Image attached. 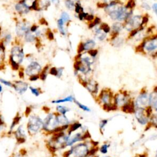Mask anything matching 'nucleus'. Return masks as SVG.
I'll use <instances>...</instances> for the list:
<instances>
[{
	"instance_id": "1a4fd4ad",
	"label": "nucleus",
	"mask_w": 157,
	"mask_h": 157,
	"mask_svg": "<svg viewBox=\"0 0 157 157\" xmlns=\"http://www.w3.org/2000/svg\"><path fill=\"white\" fill-rule=\"evenodd\" d=\"M90 139H91V135L90 134L89 131L86 129V126H82V128L79 131H77L69 135L68 139L66 142V149L76 144L86 141Z\"/></svg>"
},
{
	"instance_id": "423d86ee",
	"label": "nucleus",
	"mask_w": 157,
	"mask_h": 157,
	"mask_svg": "<svg viewBox=\"0 0 157 157\" xmlns=\"http://www.w3.org/2000/svg\"><path fill=\"white\" fill-rule=\"evenodd\" d=\"M26 128L29 136L37 135L43 131V118L38 114L31 113L28 116Z\"/></svg>"
},
{
	"instance_id": "4be33fe9",
	"label": "nucleus",
	"mask_w": 157,
	"mask_h": 157,
	"mask_svg": "<svg viewBox=\"0 0 157 157\" xmlns=\"http://www.w3.org/2000/svg\"><path fill=\"white\" fill-rule=\"evenodd\" d=\"M75 99L76 98L73 95H70L65 96L64 98H63L52 100L51 102H52V104H56V105L64 104V103H71V102H74Z\"/></svg>"
},
{
	"instance_id": "473e14b6",
	"label": "nucleus",
	"mask_w": 157,
	"mask_h": 157,
	"mask_svg": "<svg viewBox=\"0 0 157 157\" xmlns=\"http://www.w3.org/2000/svg\"><path fill=\"white\" fill-rule=\"evenodd\" d=\"M108 122H109V119H107V118L102 119V120H101L100 121V123H99V129H100V132H101V133L102 135H103L104 129L106 128V126H107Z\"/></svg>"
},
{
	"instance_id": "2eb2a0df",
	"label": "nucleus",
	"mask_w": 157,
	"mask_h": 157,
	"mask_svg": "<svg viewBox=\"0 0 157 157\" xmlns=\"http://www.w3.org/2000/svg\"><path fill=\"white\" fill-rule=\"evenodd\" d=\"M41 64L37 61L32 60L27 65L26 67L23 69L24 74L25 77L28 78L30 76L34 75H38L41 73V72L43 69Z\"/></svg>"
},
{
	"instance_id": "0eeeda50",
	"label": "nucleus",
	"mask_w": 157,
	"mask_h": 157,
	"mask_svg": "<svg viewBox=\"0 0 157 157\" xmlns=\"http://www.w3.org/2000/svg\"><path fill=\"white\" fill-rule=\"evenodd\" d=\"M25 60V53L23 48L19 46H14L11 49L9 57V64L12 69L19 71L21 68L20 66Z\"/></svg>"
},
{
	"instance_id": "39448f33",
	"label": "nucleus",
	"mask_w": 157,
	"mask_h": 157,
	"mask_svg": "<svg viewBox=\"0 0 157 157\" xmlns=\"http://www.w3.org/2000/svg\"><path fill=\"white\" fill-rule=\"evenodd\" d=\"M60 131H63L60 126L58 114L55 111L47 112L43 118V133L46 136H50Z\"/></svg>"
},
{
	"instance_id": "5701e85b",
	"label": "nucleus",
	"mask_w": 157,
	"mask_h": 157,
	"mask_svg": "<svg viewBox=\"0 0 157 157\" xmlns=\"http://www.w3.org/2000/svg\"><path fill=\"white\" fill-rule=\"evenodd\" d=\"M15 9L20 14H27L30 10V7L23 1L19 2L15 5Z\"/></svg>"
},
{
	"instance_id": "9b49d317",
	"label": "nucleus",
	"mask_w": 157,
	"mask_h": 157,
	"mask_svg": "<svg viewBox=\"0 0 157 157\" xmlns=\"http://www.w3.org/2000/svg\"><path fill=\"white\" fill-rule=\"evenodd\" d=\"M133 114L139 124L142 126H147L149 123L150 118L153 114V109L151 107L147 109L136 108Z\"/></svg>"
},
{
	"instance_id": "72a5a7b5",
	"label": "nucleus",
	"mask_w": 157,
	"mask_h": 157,
	"mask_svg": "<svg viewBox=\"0 0 157 157\" xmlns=\"http://www.w3.org/2000/svg\"><path fill=\"white\" fill-rule=\"evenodd\" d=\"M36 36L33 34L30 30L25 35V39L27 42H28V43H33L34 41H36Z\"/></svg>"
},
{
	"instance_id": "aec40b11",
	"label": "nucleus",
	"mask_w": 157,
	"mask_h": 157,
	"mask_svg": "<svg viewBox=\"0 0 157 157\" xmlns=\"http://www.w3.org/2000/svg\"><path fill=\"white\" fill-rule=\"evenodd\" d=\"M29 27L28 23L25 22H19L16 25V33L19 36H25V34L29 31Z\"/></svg>"
},
{
	"instance_id": "f257e3e1",
	"label": "nucleus",
	"mask_w": 157,
	"mask_h": 157,
	"mask_svg": "<svg viewBox=\"0 0 157 157\" xmlns=\"http://www.w3.org/2000/svg\"><path fill=\"white\" fill-rule=\"evenodd\" d=\"M104 11L111 19L116 22H125L133 14V9L123 5L119 0H113L107 4Z\"/></svg>"
},
{
	"instance_id": "7ed1b4c3",
	"label": "nucleus",
	"mask_w": 157,
	"mask_h": 157,
	"mask_svg": "<svg viewBox=\"0 0 157 157\" xmlns=\"http://www.w3.org/2000/svg\"><path fill=\"white\" fill-rule=\"evenodd\" d=\"M93 146H98V143L90 139L66 149L62 156L63 157H87Z\"/></svg>"
},
{
	"instance_id": "bb28decb",
	"label": "nucleus",
	"mask_w": 157,
	"mask_h": 157,
	"mask_svg": "<svg viewBox=\"0 0 157 157\" xmlns=\"http://www.w3.org/2000/svg\"><path fill=\"white\" fill-rule=\"evenodd\" d=\"M50 68V66L49 65H46V66L42 69L41 73L39 74L40 80L43 82H44L47 80L48 75L49 74V69Z\"/></svg>"
},
{
	"instance_id": "4c0bfd02",
	"label": "nucleus",
	"mask_w": 157,
	"mask_h": 157,
	"mask_svg": "<svg viewBox=\"0 0 157 157\" xmlns=\"http://www.w3.org/2000/svg\"><path fill=\"white\" fill-rule=\"evenodd\" d=\"M66 6L70 10H73L76 8V5L72 0H66Z\"/></svg>"
},
{
	"instance_id": "4468645a",
	"label": "nucleus",
	"mask_w": 157,
	"mask_h": 157,
	"mask_svg": "<svg viewBox=\"0 0 157 157\" xmlns=\"http://www.w3.org/2000/svg\"><path fill=\"white\" fill-rule=\"evenodd\" d=\"M79 82L95 99L100 92V85L98 82L90 77L86 79L80 81Z\"/></svg>"
},
{
	"instance_id": "8fccbe9b",
	"label": "nucleus",
	"mask_w": 157,
	"mask_h": 157,
	"mask_svg": "<svg viewBox=\"0 0 157 157\" xmlns=\"http://www.w3.org/2000/svg\"><path fill=\"white\" fill-rule=\"evenodd\" d=\"M3 92V84L0 82V93H2Z\"/></svg>"
},
{
	"instance_id": "20e7f679",
	"label": "nucleus",
	"mask_w": 157,
	"mask_h": 157,
	"mask_svg": "<svg viewBox=\"0 0 157 157\" xmlns=\"http://www.w3.org/2000/svg\"><path fill=\"white\" fill-rule=\"evenodd\" d=\"M114 95L111 89L104 88L100 90L95 100L105 111H114L117 110L114 102Z\"/></svg>"
},
{
	"instance_id": "f03ea898",
	"label": "nucleus",
	"mask_w": 157,
	"mask_h": 157,
	"mask_svg": "<svg viewBox=\"0 0 157 157\" xmlns=\"http://www.w3.org/2000/svg\"><path fill=\"white\" fill-rule=\"evenodd\" d=\"M69 136L67 131H60L50 135L46 141V146L49 152L55 155L58 151L66 149Z\"/></svg>"
},
{
	"instance_id": "5fc2aeb1",
	"label": "nucleus",
	"mask_w": 157,
	"mask_h": 157,
	"mask_svg": "<svg viewBox=\"0 0 157 157\" xmlns=\"http://www.w3.org/2000/svg\"><path fill=\"white\" fill-rule=\"evenodd\" d=\"M154 157H155V156H154Z\"/></svg>"
},
{
	"instance_id": "ddd939ff",
	"label": "nucleus",
	"mask_w": 157,
	"mask_h": 157,
	"mask_svg": "<svg viewBox=\"0 0 157 157\" xmlns=\"http://www.w3.org/2000/svg\"><path fill=\"white\" fill-rule=\"evenodd\" d=\"M135 105L136 108L147 109L150 106V93L146 88H142L140 93L135 100Z\"/></svg>"
},
{
	"instance_id": "393cba45",
	"label": "nucleus",
	"mask_w": 157,
	"mask_h": 157,
	"mask_svg": "<svg viewBox=\"0 0 157 157\" xmlns=\"http://www.w3.org/2000/svg\"><path fill=\"white\" fill-rule=\"evenodd\" d=\"M71 111V108L67 106L61 104H57L55 107V112L60 115H66Z\"/></svg>"
},
{
	"instance_id": "58836bf2",
	"label": "nucleus",
	"mask_w": 157,
	"mask_h": 157,
	"mask_svg": "<svg viewBox=\"0 0 157 157\" xmlns=\"http://www.w3.org/2000/svg\"><path fill=\"white\" fill-rule=\"evenodd\" d=\"M64 68L63 67H58L57 69V74L55 77L58 78H61L63 77L64 73Z\"/></svg>"
},
{
	"instance_id": "864d4df0",
	"label": "nucleus",
	"mask_w": 157,
	"mask_h": 157,
	"mask_svg": "<svg viewBox=\"0 0 157 157\" xmlns=\"http://www.w3.org/2000/svg\"><path fill=\"white\" fill-rule=\"evenodd\" d=\"M155 157H157V149H156V153H155Z\"/></svg>"
},
{
	"instance_id": "c9c22d12",
	"label": "nucleus",
	"mask_w": 157,
	"mask_h": 157,
	"mask_svg": "<svg viewBox=\"0 0 157 157\" xmlns=\"http://www.w3.org/2000/svg\"><path fill=\"white\" fill-rule=\"evenodd\" d=\"M64 22L60 19L58 20V29L60 30V33L61 34H62L63 35H65L66 34V31L64 28Z\"/></svg>"
},
{
	"instance_id": "f8f14e48",
	"label": "nucleus",
	"mask_w": 157,
	"mask_h": 157,
	"mask_svg": "<svg viewBox=\"0 0 157 157\" xmlns=\"http://www.w3.org/2000/svg\"><path fill=\"white\" fill-rule=\"evenodd\" d=\"M137 50L147 54H157V35L144 39Z\"/></svg>"
},
{
	"instance_id": "37998d69",
	"label": "nucleus",
	"mask_w": 157,
	"mask_h": 157,
	"mask_svg": "<svg viewBox=\"0 0 157 157\" xmlns=\"http://www.w3.org/2000/svg\"><path fill=\"white\" fill-rule=\"evenodd\" d=\"M150 106L152 108L153 111H154L155 112H157V99H156L151 103Z\"/></svg>"
},
{
	"instance_id": "b1692460",
	"label": "nucleus",
	"mask_w": 157,
	"mask_h": 157,
	"mask_svg": "<svg viewBox=\"0 0 157 157\" xmlns=\"http://www.w3.org/2000/svg\"><path fill=\"white\" fill-rule=\"evenodd\" d=\"M82 124L79 121H75L74 122H71L67 130L68 134L69 135H71L72 133H74V132L77 131H79L82 128Z\"/></svg>"
},
{
	"instance_id": "c85d7f7f",
	"label": "nucleus",
	"mask_w": 157,
	"mask_h": 157,
	"mask_svg": "<svg viewBox=\"0 0 157 157\" xmlns=\"http://www.w3.org/2000/svg\"><path fill=\"white\" fill-rule=\"evenodd\" d=\"M74 103L76 105V106L79 108L81 110H82V111L83 112H90L92 111L91 109H90L88 106L84 104L83 103H82V102H81L79 101H78L77 100L75 99L74 101Z\"/></svg>"
},
{
	"instance_id": "79ce46f5",
	"label": "nucleus",
	"mask_w": 157,
	"mask_h": 157,
	"mask_svg": "<svg viewBox=\"0 0 157 157\" xmlns=\"http://www.w3.org/2000/svg\"><path fill=\"white\" fill-rule=\"evenodd\" d=\"M28 80L30 82H36L38 80H40L39 74L38 75H34L32 76H30L28 78Z\"/></svg>"
},
{
	"instance_id": "f704fd0d",
	"label": "nucleus",
	"mask_w": 157,
	"mask_h": 157,
	"mask_svg": "<svg viewBox=\"0 0 157 157\" xmlns=\"http://www.w3.org/2000/svg\"><path fill=\"white\" fill-rule=\"evenodd\" d=\"M0 82H1L3 86L7 87L8 88H13V82H11V81L5 79L3 78H0Z\"/></svg>"
},
{
	"instance_id": "49530a36",
	"label": "nucleus",
	"mask_w": 157,
	"mask_h": 157,
	"mask_svg": "<svg viewBox=\"0 0 157 157\" xmlns=\"http://www.w3.org/2000/svg\"><path fill=\"white\" fill-rule=\"evenodd\" d=\"M36 1V0H23V1L25 2L28 6L30 7V6H32V4H33V3Z\"/></svg>"
},
{
	"instance_id": "603ef678",
	"label": "nucleus",
	"mask_w": 157,
	"mask_h": 157,
	"mask_svg": "<svg viewBox=\"0 0 157 157\" xmlns=\"http://www.w3.org/2000/svg\"><path fill=\"white\" fill-rule=\"evenodd\" d=\"M102 157H111L109 155H103V156H102Z\"/></svg>"
},
{
	"instance_id": "6e6552de",
	"label": "nucleus",
	"mask_w": 157,
	"mask_h": 157,
	"mask_svg": "<svg viewBox=\"0 0 157 157\" xmlns=\"http://www.w3.org/2000/svg\"><path fill=\"white\" fill-rule=\"evenodd\" d=\"M147 22L148 17L147 16H142L141 15H132L128 20L124 22V29L130 33L135 29L142 28L144 24H146Z\"/></svg>"
},
{
	"instance_id": "09e8293b",
	"label": "nucleus",
	"mask_w": 157,
	"mask_h": 157,
	"mask_svg": "<svg viewBox=\"0 0 157 157\" xmlns=\"http://www.w3.org/2000/svg\"><path fill=\"white\" fill-rule=\"evenodd\" d=\"M135 157H148V153H143L141 154H137Z\"/></svg>"
},
{
	"instance_id": "f3484780",
	"label": "nucleus",
	"mask_w": 157,
	"mask_h": 157,
	"mask_svg": "<svg viewBox=\"0 0 157 157\" xmlns=\"http://www.w3.org/2000/svg\"><path fill=\"white\" fill-rule=\"evenodd\" d=\"M29 85L28 82L23 81V79L15 80L13 81V88L14 91L20 95L25 94L29 90Z\"/></svg>"
},
{
	"instance_id": "9d476101",
	"label": "nucleus",
	"mask_w": 157,
	"mask_h": 157,
	"mask_svg": "<svg viewBox=\"0 0 157 157\" xmlns=\"http://www.w3.org/2000/svg\"><path fill=\"white\" fill-rule=\"evenodd\" d=\"M134 101L135 100L132 99L128 91H126V90L118 91L114 95L115 105L117 109H120L121 111Z\"/></svg>"
},
{
	"instance_id": "2f4dec72",
	"label": "nucleus",
	"mask_w": 157,
	"mask_h": 157,
	"mask_svg": "<svg viewBox=\"0 0 157 157\" xmlns=\"http://www.w3.org/2000/svg\"><path fill=\"white\" fill-rule=\"evenodd\" d=\"M111 147V144L108 142H104L99 147V152L102 155H107L109 151V149Z\"/></svg>"
},
{
	"instance_id": "c03bdc74",
	"label": "nucleus",
	"mask_w": 157,
	"mask_h": 157,
	"mask_svg": "<svg viewBox=\"0 0 157 157\" xmlns=\"http://www.w3.org/2000/svg\"><path fill=\"white\" fill-rule=\"evenodd\" d=\"M142 8L146 11H150L151 9L150 6L147 3H142Z\"/></svg>"
},
{
	"instance_id": "a18cd8bd",
	"label": "nucleus",
	"mask_w": 157,
	"mask_h": 157,
	"mask_svg": "<svg viewBox=\"0 0 157 157\" xmlns=\"http://www.w3.org/2000/svg\"><path fill=\"white\" fill-rule=\"evenodd\" d=\"M11 41V34H7L6 36L5 39H4V43L6 45L8 44Z\"/></svg>"
},
{
	"instance_id": "de8ad7c7",
	"label": "nucleus",
	"mask_w": 157,
	"mask_h": 157,
	"mask_svg": "<svg viewBox=\"0 0 157 157\" xmlns=\"http://www.w3.org/2000/svg\"><path fill=\"white\" fill-rule=\"evenodd\" d=\"M152 9L154 12V13L155 14V15H156L157 17V3H154L153 5H152Z\"/></svg>"
},
{
	"instance_id": "ea45409f",
	"label": "nucleus",
	"mask_w": 157,
	"mask_h": 157,
	"mask_svg": "<svg viewBox=\"0 0 157 157\" xmlns=\"http://www.w3.org/2000/svg\"><path fill=\"white\" fill-rule=\"evenodd\" d=\"M5 57V53H4V45L1 46L0 45V64H1Z\"/></svg>"
},
{
	"instance_id": "412c9836",
	"label": "nucleus",
	"mask_w": 157,
	"mask_h": 157,
	"mask_svg": "<svg viewBox=\"0 0 157 157\" xmlns=\"http://www.w3.org/2000/svg\"><path fill=\"white\" fill-rule=\"evenodd\" d=\"M96 46V43L95 41L92 39H88L86 43L82 44L81 46V48L78 50V53H82L83 52H87L90 50L94 49V48Z\"/></svg>"
},
{
	"instance_id": "a878e982",
	"label": "nucleus",
	"mask_w": 157,
	"mask_h": 157,
	"mask_svg": "<svg viewBox=\"0 0 157 157\" xmlns=\"http://www.w3.org/2000/svg\"><path fill=\"white\" fill-rule=\"evenodd\" d=\"M95 33L96 38L100 41H104L107 38V33H106L101 27H96Z\"/></svg>"
},
{
	"instance_id": "c756f323",
	"label": "nucleus",
	"mask_w": 157,
	"mask_h": 157,
	"mask_svg": "<svg viewBox=\"0 0 157 157\" xmlns=\"http://www.w3.org/2000/svg\"><path fill=\"white\" fill-rule=\"evenodd\" d=\"M29 91L33 96H34L35 97H39V96L43 93V90L38 87H36L29 86Z\"/></svg>"
},
{
	"instance_id": "e433bc0d",
	"label": "nucleus",
	"mask_w": 157,
	"mask_h": 157,
	"mask_svg": "<svg viewBox=\"0 0 157 157\" xmlns=\"http://www.w3.org/2000/svg\"><path fill=\"white\" fill-rule=\"evenodd\" d=\"M26 155V151L23 149H21L20 150L18 151L11 155V157H25Z\"/></svg>"
},
{
	"instance_id": "7c9ffc66",
	"label": "nucleus",
	"mask_w": 157,
	"mask_h": 157,
	"mask_svg": "<svg viewBox=\"0 0 157 157\" xmlns=\"http://www.w3.org/2000/svg\"><path fill=\"white\" fill-rule=\"evenodd\" d=\"M146 126L147 127L149 126L150 128L153 127L157 129V112L152 114V116L150 118L149 123Z\"/></svg>"
},
{
	"instance_id": "dca6fc26",
	"label": "nucleus",
	"mask_w": 157,
	"mask_h": 157,
	"mask_svg": "<svg viewBox=\"0 0 157 157\" xmlns=\"http://www.w3.org/2000/svg\"><path fill=\"white\" fill-rule=\"evenodd\" d=\"M27 130L23 125H19L14 131L13 136L15 139L18 144H23L27 140Z\"/></svg>"
},
{
	"instance_id": "3c124183",
	"label": "nucleus",
	"mask_w": 157,
	"mask_h": 157,
	"mask_svg": "<svg viewBox=\"0 0 157 157\" xmlns=\"http://www.w3.org/2000/svg\"><path fill=\"white\" fill-rule=\"evenodd\" d=\"M52 1L54 4H56V5H58L59 4V3H60L59 0H52Z\"/></svg>"
},
{
	"instance_id": "6ab92c4d",
	"label": "nucleus",
	"mask_w": 157,
	"mask_h": 157,
	"mask_svg": "<svg viewBox=\"0 0 157 157\" xmlns=\"http://www.w3.org/2000/svg\"><path fill=\"white\" fill-rule=\"evenodd\" d=\"M22 118V117L20 116V115L18 113L17 114L16 116L14 117L13 119V121H12L9 130L7 132V135L8 136H13V133L15 129L17 127V126L20 125V122H21V120Z\"/></svg>"
},
{
	"instance_id": "a19ab883",
	"label": "nucleus",
	"mask_w": 157,
	"mask_h": 157,
	"mask_svg": "<svg viewBox=\"0 0 157 157\" xmlns=\"http://www.w3.org/2000/svg\"><path fill=\"white\" fill-rule=\"evenodd\" d=\"M61 19L65 23L68 22L70 20V17L68 15V13H66V12H63L61 15Z\"/></svg>"
},
{
	"instance_id": "a211bd4d",
	"label": "nucleus",
	"mask_w": 157,
	"mask_h": 157,
	"mask_svg": "<svg viewBox=\"0 0 157 157\" xmlns=\"http://www.w3.org/2000/svg\"><path fill=\"white\" fill-rule=\"evenodd\" d=\"M123 29H124L123 23H122L120 22H116L115 23H114L111 28L112 39L118 36V34L121 33V32Z\"/></svg>"
},
{
	"instance_id": "cd10ccee",
	"label": "nucleus",
	"mask_w": 157,
	"mask_h": 157,
	"mask_svg": "<svg viewBox=\"0 0 157 157\" xmlns=\"http://www.w3.org/2000/svg\"><path fill=\"white\" fill-rule=\"evenodd\" d=\"M124 43H125V39L121 37H119L118 36L111 39V44L112 46L115 47H121L124 44Z\"/></svg>"
}]
</instances>
